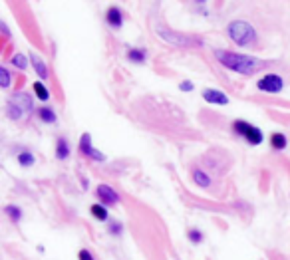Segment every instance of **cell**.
I'll return each instance as SVG.
<instances>
[{"mask_svg": "<svg viewBox=\"0 0 290 260\" xmlns=\"http://www.w3.org/2000/svg\"><path fill=\"white\" fill-rule=\"evenodd\" d=\"M187 239H189L191 243H195V245H199V243L203 241V233H201V231H197V229H191V231L187 233Z\"/></svg>", "mask_w": 290, "mask_h": 260, "instance_id": "cell-22", "label": "cell"}, {"mask_svg": "<svg viewBox=\"0 0 290 260\" xmlns=\"http://www.w3.org/2000/svg\"><path fill=\"white\" fill-rule=\"evenodd\" d=\"M285 88V82L279 74H265L259 82H257V90L263 94H281Z\"/></svg>", "mask_w": 290, "mask_h": 260, "instance_id": "cell-6", "label": "cell"}, {"mask_svg": "<svg viewBox=\"0 0 290 260\" xmlns=\"http://www.w3.org/2000/svg\"><path fill=\"white\" fill-rule=\"evenodd\" d=\"M106 22H108L112 28H116V30H120V28L124 26V12L120 10V6H110V8H108V12H106Z\"/></svg>", "mask_w": 290, "mask_h": 260, "instance_id": "cell-10", "label": "cell"}, {"mask_svg": "<svg viewBox=\"0 0 290 260\" xmlns=\"http://www.w3.org/2000/svg\"><path fill=\"white\" fill-rule=\"evenodd\" d=\"M233 131L237 135H241L243 139H247V143L251 145H261L265 141V133L261 128L249 124V122H243V120H235L233 122Z\"/></svg>", "mask_w": 290, "mask_h": 260, "instance_id": "cell-5", "label": "cell"}, {"mask_svg": "<svg viewBox=\"0 0 290 260\" xmlns=\"http://www.w3.org/2000/svg\"><path fill=\"white\" fill-rule=\"evenodd\" d=\"M10 62H12V66H16L18 70H26V68H28V60H26L24 54H14Z\"/></svg>", "mask_w": 290, "mask_h": 260, "instance_id": "cell-21", "label": "cell"}, {"mask_svg": "<svg viewBox=\"0 0 290 260\" xmlns=\"http://www.w3.org/2000/svg\"><path fill=\"white\" fill-rule=\"evenodd\" d=\"M193 88H195V86H193V82H189V80H185V82L179 84V90H181V92H193Z\"/></svg>", "mask_w": 290, "mask_h": 260, "instance_id": "cell-25", "label": "cell"}, {"mask_svg": "<svg viewBox=\"0 0 290 260\" xmlns=\"http://www.w3.org/2000/svg\"><path fill=\"white\" fill-rule=\"evenodd\" d=\"M32 110H34L32 98H30L28 94H24V92L12 96V98L8 100V104H6V116H8L10 120H14V122L22 120V118L28 116Z\"/></svg>", "mask_w": 290, "mask_h": 260, "instance_id": "cell-4", "label": "cell"}, {"mask_svg": "<svg viewBox=\"0 0 290 260\" xmlns=\"http://www.w3.org/2000/svg\"><path fill=\"white\" fill-rule=\"evenodd\" d=\"M215 58L225 68H229L237 74H243V76H251L257 70L267 66V62H263V60H257L253 56H245L239 52H231V50H215Z\"/></svg>", "mask_w": 290, "mask_h": 260, "instance_id": "cell-1", "label": "cell"}, {"mask_svg": "<svg viewBox=\"0 0 290 260\" xmlns=\"http://www.w3.org/2000/svg\"><path fill=\"white\" fill-rule=\"evenodd\" d=\"M18 163H20L22 167H32V165L36 163V157H34L32 151H20V153H18Z\"/></svg>", "mask_w": 290, "mask_h": 260, "instance_id": "cell-20", "label": "cell"}, {"mask_svg": "<svg viewBox=\"0 0 290 260\" xmlns=\"http://www.w3.org/2000/svg\"><path fill=\"white\" fill-rule=\"evenodd\" d=\"M70 157V141L66 137H58L56 139V159L64 161Z\"/></svg>", "mask_w": 290, "mask_h": 260, "instance_id": "cell-12", "label": "cell"}, {"mask_svg": "<svg viewBox=\"0 0 290 260\" xmlns=\"http://www.w3.org/2000/svg\"><path fill=\"white\" fill-rule=\"evenodd\" d=\"M30 64H32V68H34V72L38 74V78H40V80H48L50 72H48V66L44 64V60H42L40 56L32 54V56H30Z\"/></svg>", "mask_w": 290, "mask_h": 260, "instance_id": "cell-11", "label": "cell"}, {"mask_svg": "<svg viewBox=\"0 0 290 260\" xmlns=\"http://www.w3.org/2000/svg\"><path fill=\"white\" fill-rule=\"evenodd\" d=\"M98 197H100V201L104 203V205H118L120 203V193L112 187V185H106V183H102V185H98Z\"/></svg>", "mask_w": 290, "mask_h": 260, "instance_id": "cell-8", "label": "cell"}, {"mask_svg": "<svg viewBox=\"0 0 290 260\" xmlns=\"http://www.w3.org/2000/svg\"><path fill=\"white\" fill-rule=\"evenodd\" d=\"M122 231H124V225H122L120 221H112V223H110V233H112V235L120 237V235H122Z\"/></svg>", "mask_w": 290, "mask_h": 260, "instance_id": "cell-24", "label": "cell"}, {"mask_svg": "<svg viewBox=\"0 0 290 260\" xmlns=\"http://www.w3.org/2000/svg\"><path fill=\"white\" fill-rule=\"evenodd\" d=\"M78 260H96L92 257V253L90 251H86V249H82L80 253H78Z\"/></svg>", "mask_w": 290, "mask_h": 260, "instance_id": "cell-26", "label": "cell"}, {"mask_svg": "<svg viewBox=\"0 0 290 260\" xmlns=\"http://www.w3.org/2000/svg\"><path fill=\"white\" fill-rule=\"evenodd\" d=\"M157 34L161 36V40L169 46H177V48H195V46H203V40L199 36H189V34H181V32H173L169 28H157Z\"/></svg>", "mask_w": 290, "mask_h": 260, "instance_id": "cell-3", "label": "cell"}, {"mask_svg": "<svg viewBox=\"0 0 290 260\" xmlns=\"http://www.w3.org/2000/svg\"><path fill=\"white\" fill-rule=\"evenodd\" d=\"M229 36H231V40H233L237 46H241V48L255 44L257 38H259V36H257V30H255L253 24H249L247 20H233V22L229 24Z\"/></svg>", "mask_w": 290, "mask_h": 260, "instance_id": "cell-2", "label": "cell"}, {"mask_svg": "<svg viewBox=\"0 0 290 260\" xmlns=\"http://www.w3.org/2000/svg\"><path fill=\"white\" fill-rule=\"evenodd\" d=\"M80 153L82 155H86V157H90L92 161H98V163H104L106 161V155L98 149V147H94L92 145V135L90 133H84L82 137H80Z\"/></svg>", "mask_w": 290, "mask_h": 260, "instance_id": "cell-7", "label": "cell"}, {"mask_svg": "<svg viewBox=\"0 0 290 260\" xmlns=\"http://www.w3.org/2000/svg\"><path fill=\"white\" fill-rule=\"evenodd\" d=\"M193 181H195L199 187H209V185H211V177H209L203 169H193Z\"/></svg>", "mask_w": 290, "mask_h": 260, "instance_id": "cell-18", "label": "cell"}, {"mask_svg": "<svg viewBox=\"0 0 290 260\" xmlns=\"http://www.w3.org/2000/svg\"><path fill=\"white\" fill-rule=\"evenodd\" d=\"M287 145H289V141H287L285 133H273L271 135V147L275 151H283V149H287Z\"/></svg>", "mask_w": 290, "mask_h": 260, "instance_id": "cell-16", "label": "cell"}, {"mask_svg": "<svg viewBox=\"0 0 290 260\" xmlns=\"http://www.w3.org/2000/svg\"><path fill=\"white\" fill-rule=\"evenodd\" d=\"M32 92L40 102H50V90L42 84V82H34L32 84Z\"/></svg>", "mask_w": 290, "mask_h": 260, "instance_id": "cell-15", "label": "cell"}, {"mask_svg": "<svg viewBox=\"0 0 290 260\" xmlns=\"http://www.w3.org/2000/svg\"><path fill=\"white\" fill-rule=\"evenodd\" d=\"M38 118H40L44 124H56V122H58V116H56V112H54L50 106H42V108L38 110Z\"/></svg>", "mask_w": 290, "mask_h": 260, "instance_id": "cell-14", "label": "cell"}, {"mask_svg": "<svg viewBox=\"0 0 290 260\" xmlns=\"http://www.w3.org/2000/svg\"><path fill=\"white\" fill-rule=\"evenodd\" d=\"M128 60L136 64H145L147 62V50L144 48H130L128 50Z\"/></svg>", "mask_w": 290, "mask_h": 260, "instance_id": "cell-13", "label": "cell"}, {"mask_svg": "<svg viewBox=\"0 0 290 260\" xmlns=\"http://www.w3.org/2000/svg\"><path fill=\"white\" fill-rule=\"evenodd\" d=\"M0 84L2 88H10V72L6 68H0Z\"/></svg>", "mask_w": 290, "mask_h": 260, "instance_id": "cell-23", "label": "cell"}, {"mask_svg": "<svg viewBox=\"0 0 290 260\" xmlns=\"http://www.w3.org/2000/svg\"><path fill=\"white\" fill-rule=\"evenodd\" d=\"M201 96L207 104H213V106H227L229 104V96L219 92V90H213V88H205Z\"/></svg>", "mask_w": 290, "mask_h": 260, "instance_id": "cell-9", "label": "cell"}, {"mask_svg": "<svg viewBox=\"0 0 290 260\" xmlns=\"http://www.w3.org/2000/svg\"><path fill=\"white\" fill-rule=\"evenodd\" d=\"M90 213H92V217L96 219V221H102V223H106L110 217V213H108V209L104 207V205H92L90 207Z\"/></svg>", "mask_w": 290, "mask_h": 260, "instance_id": "cell-17", "label": "cell"}, {"mask_svg": "<svg viewBox=\"0 0 290 260\" xmlns=\"http://www.w3.org/2000/svg\"><path fill=\"white\" fill-rule=\"evenodd\" d=\"M4 213L8 215V219H10L12 223H20V221H22V209L16 207V205H6V207H4Z\"/></svg>", "mask_w": 290, "mask_h": 260, "instance_id": "cell-19", "label": "cell"}]
</instances>
